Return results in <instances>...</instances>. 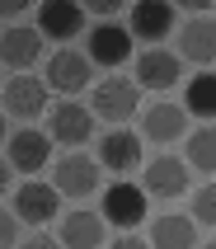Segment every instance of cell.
Returning <instances> with one entry per match:
<instances>
[{
  "instance_id": "cell-9",
  "label": "cell",
  "mask_w": 216,
  "mask_h": 249,
  "mask_svg": "<svg viewBox=\"0 0 216 249\" xmlns=\"http://www.w3.org/2000/svg\"><path fill=\"white\" fill-rule=\"evenodd\" d=\"M90 75H94V61L85 52H52L42 80L52 89H61V94H75V89H90Z\"/></svg>"
},
{
  "instance_id": "cell-2",
  "label": "cell",
  "mask_w": 216,
  "mask_h": 249,
  "mask_svg": "<svg viewBox=\"0 0 216 249\" xmlns=\"http://www.w3.org/2000/svg\"><path fill=\"white\" fill-rule=\"evenodd\" d=\"M136 85L141 80H132V75H104L99 89H94V113L104 123H127L136 113V99H141Z\"/></svg>"
},
{
  "instance_id": "cell-15",
  "label": "cell",
  "mask_w": 216,
  "mask_h": 249,
  "mask_svg": "<svg viewBox=\"0 0 216 249\" xmlns=\"http://www.w3.org/2000/svg\"><path fill=\"white\" fill-rule=\"evenodd\" d=\"M141 127H146L150 141H160V146H169V141L183 137V127H188V108H179V104H150L146 118H141Z\"/></svg>"
},
{
  "instance_id": "cell-27",
  "label": "cell",
  "mask_w": 216,
  "mask_h": 249,
  "mask_svg": "<svg viewBox=\"0 0 216 249\" xmlns=\"http://www.w3.org/2000/svg\"><path fill=\"white\" fill-rule=\"evenodd\" d=\"M179 10H193V14H202V10H212L216 0H174Z\"/></svg>"
},
{
  "instance_id": "cell-11",
  "label": "cell",
  "mask_w": 216,
  "mask_h": 249,
  "mask_svg": "<svg viewBox=\"0 0 216 249\" xmlns=\"http://www.w3.org/2000/svg\"><path fill=\"white\" fill-rule=\"evenodd\" d=\"M132 56V28H122V24H99L90 28V61H99V66H122Z\"/></svg>"
},
{
  "instance_id": "cell-14",
  "label": "cell",
  "mask_w": 216,
  "mask_h": 249,
  "mask_svg": "<svg viewBox=\"0 0 216 249\" xmlns=\"http://www.w3.org/2000/svg\"><path fill=\"white\" fill-rule=\"evenodd\" d=\"M99 165L113 169V174H127V169L146 165V160H141V137H136V132H108V137L99 141Z\"/></svg>"
},
{
  "instance_id": "cell-18",
  "label": "cell",
  "mask_w": 216,
  "mask_h": 249,
  "mask_svg": "<svg viewBox=\"0 0 216 249\" xmlns=\"http://www.w3.org/2000/svg\"><path fill=\"white\" fill-rule=\"evenodd\" d=\"M179 52L188 56V61H212L216 56V19L198 14L188 24L179 28Z\"/></svg>"
},
{
  "instance_id": "cell-21",
  "label": "cell",
  "mask_w": 216,
  "mask_h": 249,
  "mask_svg": "<svg viewBox=\"0 0 216 249\" xmlns=\"http://www.w3.org/2000/svg\"><path fill=\"white\" fill-rule=\"evenodd\" d=\"M188 165L202 169L207 179H216V127H198L188 137Z\"/></svg>"
},
{
  "instance_id": "cell-25",
  "label": "cell",
  "mask_w": 216,
  "mask_h": 249,
  "mask_svg": "<svg viewBox=\"0 0 216 249\" xmlns=\"http://www.w3.org/2000/svg\"><path fill=\"white\" fill-rule=\"evenodd\" d=\"M108 249H155V245H150V240H136V235H118Z\"/></svg>"
},
{
  "instance_id": "cell-3",
  "label": "cell",
  "mask_w": 216,
  "mask_h": 249,
  "mask_svg": "<svg viewBox=\"0 0 216 249\" xmlns=\"http://www.w3.org/2000/svg\"><path fill=\"white\" fill-rule=\"evenodd\" d=\"M5 160H10L19 174H38V169L52 160V132H33V127H19V132L5 141Z\"/></svg>"
},
{
  "instance_id": "cell-24",
  "label": "cell",
  "mask_w": 216,
  "mask_h": 249,
  "mask_svg": "<svg viewBox=\"0 0 216 249\" xmlns=\"http://www.w3.org/2000/svg\"><path fill=\"white\" fill-rule=\"evenodd\" d=\"M80 5H85L90 14H118L122 5H127V0H80Z\"/></svg>"
},
{
  "instance_id": "cell-19",
  "label": "cell",
  "mask_w": 216,
  "mask_h": 249,
  "mask_svg": "<svg viewBox=\"0 0 216 249\" xmlns=\"http://www.w3.org/2000/svg\"><path fill=\"white\" fill-rule=\"evenodd\" d=\"M104 212H71L61 221V245L66 249H99L104 240Z\"/></svg>"
},
{
  "instance_id": "cell-12",
  "label": "cell",
  "mask_w": 216,
  "mask_h": 249,
  "mask_svg": "<svg viewBox=\"0 0 216 249\" xmlns=\"http://www.w3.org/2000/svg\"><path fill=\"white\" fill-rule=\"evenodd\" d=\"M0 56H5V66H10L14 75H19V71H28V66L42 56V28L10 24V28H5V38H0Z\"/></svg>"
},
{
  "instance_id": "cell-4",
  "label": "cell",
  "mask_w": 216,
  "mask_h": 249,
  "mask_svg": "<svg viewBox=\"0 0 216 249\" xmlns=\"http://www.w3.org/2000/svg\"><path fill=\"white\" fill-rule=\"evenodd\" d=\"M188 160H179V155H155L146 160V193L150 197H164V202H174V197L188 193Z\"/></svg>"
},
{
  "instance_id": "cell-29",
  "label": "cell",
  "mask_w": 216,
  "mask_h": 249,
  "mask_svg": "<svg viewBox=\"0 0 216 249\" xmlns=\"http://www.w3.org/2000/svg\"><path fill=\"white\" fill-rule=\"evenodd\" d=\"M202 249H216V240H212V245H202Z\"/></svg>"
},
{
  "instance_id": "cell-6",
  "label": "cell",
  "mask_w": 216,
  "mask_h": 249,
  "mask_svg": "<svg viewBox=\"0 0 216 249\" xmlns=\"http://www.w3.org/2000/svg\"><path fill=\"white\" fill-rule=\"evenodd\" d=\"M85 5L80 0H42L38 5V28H42V38H56V42H66L75 38V33H85Z\"/></svg>"
},
{
  "instance_id": "cell-26",
  "label": "cell",
  "mask_w": 216,
  "mask_h": 249,
  "mask_svg": "<svg viewBox=\"0 0 216 249\" xmlns=\"http://www.w3.org/2000/svg\"><path fill=\"white\" fill-rule=\"evenodd\" d=\"M19 249H61V240H52V235H33V240H24Z\"/></svg>"
},
{
  "instance_id": "cell-7",
  "label": "cell",
  "mask_w": 216,
  "mask_h": 249,
  "mask_svg": "<svg viewBox=\"0 0 216 249\" xmlns=\"http://www.w3.org/2000/svg\"><path fill=\"white\" fill-rule=\"evenodd\" d=\"M146 216V193L136 183H108L104 188V221L122 226V231H136Z\"/></svg>"
},
{
  "instance_id": "cell-1",
  "label": "cell",
  "mask_w": 216,
  "mask_h": 249,
  "mask_svg": "<svg viewBox=\"0 0 216 249\" xmlns=\"http://www.w3.org/2000/svg\"><path fill=\"white\" fill-rule=\"evenodd\" d=\"M47 89H52V85L38 80V75H28V71L10 75V80H5V113L19 118V123L42 118V113H47Z\"/></svg>"
},
{
  "instance_id": "cell-16",
  "label": "cell",
  "mask_w": 216,
  "mask_h": 249,
  "mask_svg": "<svg viewBox=\"0 0 216 249\" xmlns=\"http://www.w3.org/2000/svg\"><path fill=\"white\" fill-rule=\"evenodd\" d=\"M150 245L155 249H193L198 245V221L179 216V212H164V216L150 221Z\"/></svg>"
},
{
  "instance_id": "cell-10",
  "label": "cell",
  "mask_w": 216,
  "mask_h": 249,
  "mask_svg": "<svg viewBox=\"0 0 216 249\" xmlns=\"http://www.w3.org/2000/svg\"><path fill=\"white\" fill-rule=\"evenodd\" d=\"M99 169H104L99 160H90V155L75 151V155H61V165H56V179H52V183H56L66 197H90V193L99 188Z\"/></svg>"
},
{
  "instance_id": "cell-13",
  "label": "cell",
  "mask_w": 216,
  "mask_h": 249,
  "mask_svg": "<svg viewBox=\"0 0 216 249\" xmlns=\"http://www.w3.org/2000/svg\"><path fill=\"white\" fill-rule=\"evenodd\" d=\"M136 80H141V89H174L179 80H183V66H179L174 52H141L136 56Z\"/></svg>"
},
{
  "instance_id": "cell-20",
  "label": "cell",
  "mask_w": 216,
  "mask_h": 249,
  "mask_svg": "<svg viewBox=\"0 0 216 249\" xmlns=\"http://www.w3.org/2000/svg\"><path fill=\"white\" fill-rule=\"evenodd\" d=\"M183 108H188L193 118H207V123L216 118V71H198V75L188 80V89H183Z\"/></svg>"
},
{
  "instance_id": "cell-5",
  "label": "cell",
  "mask_w": 216,
  "mask_h": 249,
  "mask_svg": "<svg viewBox=\"0 0 216 249\" xmlns=\"http://www.w3.org/2000/svg\"><path fill=\"white\" fill-rule=\"evenodd\" d=\"M47 127H52V141H61V146H85V141L94 137V108L61 99V104L47 113Z\"/></svg>"
},
{
  "instance_id": "cell-22",
  "label": "cell",
  "mask_w": 216,
  "mask_h": 249,
  "mask_svg": "<svg viewBox=\"0 0 216 249\" xmlns=\"http://www.w3.org/2000/svg\"><path fill=\"white\" fill-rule=\"evenodd\" d=\"M193 221H202L216 231V179H207L198 193H193Z\"/></svg>"
},
{
  "instance_id": "cell-17",
  "label": "cell",
  "mask_w": 216,
  "mask_h": 249,
  "mask_svg": "<svg viewBox=\"0 0 216 249\" xmlns=\"http://www.w3.org/2000/svg\"><path fill=\"white\" fill-rule=\"evenodd\" d=\"M169 28H174V0H136V14H132V33L136 38L160 42Z\"/></svg>"
},
{
  "instance_id": "cell-28",
  "label": "cell",
  "mask_w": 216,
  "mask_h": 249,
  "mask_svg": "<svg viewBox=\"0 0 216 249\" xmlns=\"http://www.w3.org/2000/svg\"><path fill=\"white\" fill-rule=\"evenodd\" d=\"M33 0H0V14H24Z\"/></svg>"
},
{
  "instance_id": "cell-8",
  "label": "cell",
  "mask_w": 216,
  "mask_h": 249,
  "mask_svg": "<svg viewBox=\"0 0 216 249\" xmlns=\"http://www.w3.org/2000/svg\"><path fill=\"white\" fill-rule=\"evenodd\" d=\"M10 207L19 212L28 226H47L56 212H61V188H56V183H33L28 179L24 188L10 197Z\"/></svg>"
},
{
  "instance_id": "cell-23",
  "label": "cell",
  "mask_w": 216,
  "mask_h": 249,
  "mask_svg": "<svg viewBox=\"0 0 216 249\" xmlns=\"http://www.w3.org/2000/svg\"><path fill=\"white\" fill-rule=\"evenodd\" d=\"M19 221H24V216H19L14 207L0 212V249H19L24 245V240H19Z\"/></svg>"
}]
</instances>
